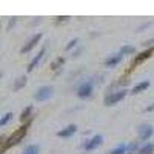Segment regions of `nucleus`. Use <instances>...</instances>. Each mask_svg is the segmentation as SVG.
Returning a JSON list of instances; mask_svg holds the SVG:
<instances>
[{
	"label": "nucleus",
	"instance_id": "obj_1",
	"mask_svg": "<svg viewBox=\"0 0 154 154\" xmlns=\"http://www.w3.org/2000/svg\"><path fill=\"white\" fill-rule=\"evenodd\" d=\"M31 123H32V120H29V122H26V123H23L20 128H17V130H16L14 133H11V134L6 137L3 146L0 148V154H3V152H6L8 149H11L12 146L19 145V143L22 142V140L25 139V136L28 134V130H29Z\"/></svg>",
	"mask_w": 154,
	"mask_h": 154
},
{
	"label": "nucleus",
	"instance_id": "obj_2",
	"mask_svg": "<svg viewBox=\"0 0 154 154\" xmlns=\"http://www.w3.org/2000/svg\"><path fill=\"white\" fill-rule=\"evenodd\" d=\"M93 91H94V80L93 79H86L83 82H80L75 88V94L79 99H89L93 96Z\"/></svg>",
	"mask_w": 154,
	"mask_h": 154
},
{
	"label": "nucleus",
	"instance_id": "obj_3",
	"mask_svg": "<svg viewBox=\"0 0 154 154\" xmlns=\"http://www.w3.org/2000/svg\"><path fill=\"white\" fill-rule=\"evenodd\" d=\"M126 94H128V91H126L125 88L116 89V91H109V93L105 96V99H103V103H105L106 106H112V105H116V103H119V102H122V100L126 97Z\"/></svg>",
	"mask_w": 154,
	"mask_h": 154
},
{
	"label": "nucleus",
	"instance_id": "obj_4",
	"mask_svg": "<svg viewBox=\"0 0 154 154\" xmlns=\"http://www.w3.org/2000/svg\"><path fill=\"white\" fill-rule=\"evenodd\" d=\"M54 96V88L51 85H43L34 93V100L35 102H46Z\"/></svg>",
	"mask_w": 154,
	"mask_h": 154
},
{
	"label": "nucleus",
	"instance_id": "obj_5",
	"mask_svg": "<svg viewBox=\"0 0 154 154\" xmlns=\"http://www.w3.org/2000/svg\"><path fill=\"white\" fill-rule=\"evenodd\" d=\"M137 134H139V140L146 143L154 134V126L151 123H140L137 126Z\"/></svg>",
	"mask_w": 154,
	"mask_h": 154
},
{
	"label": "nucleus",
	"instance_id": "obj_6",
	"mask_svg": "<svg viewBox=\"0 0 154 154\" xmlns=\"http://www.w3.org/2000/svg\"><path fill=\"white\" fill-rule=\"evenodd\" d=\"M102 143H103V136H102V134H94L91 139L85 140L83 145H82V148H83V151L89 152V151H94V149H97L99 146H102Z\"/></svg>",
	"mask_w": 154,
	"mask_h": 154
},
{
	"label": "nucleus",
	"instance_id": "obj_7",
	"mask_svg": "<svg viewBox=\"0 0 154 154\" xmlns=\"http://www.w3.org/2000/svg\"><path fill=\"white\" fill-rule=\"evenodd\" d=\"M42 37H43V34L42 32H35V34H32V37L29 38V40L25 43L23 46H22V49H20V53L22 54H26V53H29V51H32V48H35L37 46V43L42 40Z\"/></svg>",
	"mask_w": 154,
	"mask_h": 154
},
{
	"label": "nucleus",
	"instance_id": "obj_8",
	"mask_svg": "<svg viewBox=\"0 0 154 154\" xmlns=\"http://www.w3.org/2000/svg\"><path fill=\"white\" fill-rule=\"evenodd\" d=\"M152 53H154V48H146L145 51H142V53L136 54V56H134V62H133V65H131V69H133V68H136L137 65H140L142 62L148 60V59L152 56Z\"/></svg>",
	"mask_w": 154,
	"mask_h": 154
},
{
	"label": "nucleus",
	"instance_id": "obj_9",
	"mask_svg": "<svg viewBox=\"0 0 154 154\" xmlns=\"http://www.w3.org/2000/svg\"><path fill=\"white\" fill-rule=\"evenodd\" d=\"M45 53H46V46H42V48H40V51H38V53L32 57V60L28 63V68H26V71H28V72H31L32 69H35V66H37L38 63H40V60L43 59Z\"/></svg>",
	"mask_w": 154,
	"mask_h": 154
},
{
	"label": "nucleus",
	"instance_id": "obj_10",
	"mask_svg": "<svg viewBox=\"0 0 154 154\" xmlns=\"http://www.w3.org/2000/svg\"><path fill=\"white\" fill-rule=\"evenodd\" d=\"M122 60H123V54H122V53H116V54H111V56H108V57L105 59L103 65H105L106 68H112V66H116V65H119Z\"/></svg>",
	"mask_w": 154,
	"mask_h": 154
},
{
	"label": "nucleus",
	"instance_id": "obj_11",
	"mask_svg": "<svg viewBox=\"0 0 154 154\" xmlns=\"http://www.w3.org/2000/svg\"><path fill=\"white\" fill-rule=\"evenodd\" d=\"M75 133H77V125L71 123V125L65 126L63 130H60V131L57 133V137H60V139H69V137H72Z\"/></svg>",
	"mask_w": 154,
	"mask_h": 154
},
{
	"label": "nucleus",
	"instance_id": "obj_12",
	"mask_svg": "<svg viewBox=\"0 0 154 154\" xmlns=\"http://www.w3.org/2000/svg\"><path fill=\"white\" fill-rule=\"evenodd\" d=\"M149 85H151V83H149V80H142V82L136 83V85L131 88V91H130V93H131V94H134V96H136V94H140V93L146 91V89L149 88Z\"/></svg>",
	"mask_w": 154,
	"mask_h": 154
},
{
	"label": "nucleus",
	"instance_id": "obj_13",
	"mask_svg": "<svg viewBox=\"0 0 154 154\" xmlns=\"http://www.w3.org/2000/svg\"><path fill=\"white\" fill-rule=\"evenodd\" d=\"M32 112H34V106L32 105H28L22 112H20V122L22 123H26L29 120H32Z\"/></svg>",
	"mask_w": 154,
	"mask_h": 154
},
{
	"label": "nucleus",
	"instance_id": "obj_14",
	"mask_svg": "<svg viewBox=\"0 0 154 154\" xmlns=\"http://www.w3.org/2000/svg\"><path fill=\"white\" fill-rule=\"evenodd\" d=\"M136 154H154V143L152 142H146L139 148V151Z\"/></svg>",
	"mask_w": 154,
	"mask_h": 154
},
{
	"label": "nucleus",
	"instance_id": "obj_15",
	"mask_svg": "<svg viewBox=\"0 0 154 154\" xmlns=\"http://www.w3.org/2000/svg\"><path fill=\"white\" fill-rule=\"evenodd\" d=\"M25 85H26V75H20L14 82V85H12V89H14V91H19V89H22Z\"/></svg>",
	"mask_w": 154,
	"mask_h": 154
},
{
	"label": "nucleus",
	"instance_id": "obj_16",
	"mask_svg": "<svg viewBox=\"0 0 154 154\" xmlns=\"http://www.w3.org/2000/svg\"><path fill=\"white\" fill-rule=\"evenodd\" d=\"M12 117H14V114H12L11 111L9 112H5L2 117H0V128H3V126H6L11 120H12Z\"/></svg>",
	"mask_w": 154,
	"mask_h": 154
},
{
	"label": "nucleus",
	"instance_id": "obj_17",
	"mask_svg": "<svg viewBox=\"0 0 154 154\" xmlns=\"http://www.w3.org/2000/svg\"><path fill=\"white\" fill-rule=\"evenodd\" d=\"M119 53H122L123 56H131V54H136V48L131 45H123Z\"/></svg>",
	"mask_w": 154,
	"mask_h": 154
},
{
	"label": "nucleus",
	"instance_id": "obj_18",
	"mask_svg": "<svg viewBox=\"0 0 154 154\" xmlns=\"http://www.w3.org/2000/svg\"><path fill=\"white\" fill-rule=\"evenodd\" d=\"M139 148H140L139 142H131V143H128V145H126V154H136V152L139 151Z\"/></svg>",
	"mask_w": 154,
	"mask_h": 154
},
{
	"label": "nucleus",
	"instance_id": "obj_19",
	"mask_svg": "<svg viewBox=\"0 0 154 154\" xmlns=\"http://www.w3.org/2000/svg\"><path fill=\"white\" fill-rule=\"evenodd\" d=\"M22 154H38V145L31 143V145H28V146H25V149H23Z\"/></svg>",
	"mask_w": 154,
	"mask_h": 154
},
{
	"label": "nucleus",
	"instance_id": "obj_20",
	"mask_svg": "<svg viewBox=\"0 0 154 154\" xmlns=\"http://www.w3.org/2000/svg\"><path fill=\"white\" fill-rule=\"evenodd\" d=\"M108 154H126V145L125 143H120L119 146H116L114 149H111Z\"/></svg>",
	"mask_w": 154,
	"mask_h": 154
},
{
	"label": "nucleus",
	"instance_id": "obj_21",
	"mask_svg": "<svg viewBox=\"0 0 154 154\" xmlns=\"http://www.w3.org/2000/svg\"><path fill=\"white\" fill-rule=\"evenodd\" d=\"M63 63H65V59L63 57H59V59H56L53 63H51V69H57V68H60Z\"/></svg>",
	"mask_w": 154,
	"mask_h": 154
},
{
	"label": "nucleus",
	"instance_id": "obj_22",
	"mask_svg": "<svg viewBox=\"0 0 154 154\" xmlns=\"http://www.w3.org/2000/svg\"><path fill=\"white\" fill-rule=\"evenodd\" d=\"M77 43H79V38L74 37V38H71V40L68 42V45L65 46V49H66V51H71L72 48H75V46H77Z\"/></svg>",
	"mask_w": 154,
	"mask_h": 154
},
{
	"label": "nucleus",
	"instance_id": "obj_23",
	"mask_svg": "<svg viewBox=\"0 0 154 154\" xmlns=\"http://www.w3.org/2000/svg\"><path fill=\"white\" fill-rule=\"evenodd\" d=\"M143 46H145V48H154V38H149V40H146V42L143 43Z\"/></svg>",
	"mask_w": 154,
	"mask_h": 154
},
{
	"label": "nucleus",
	"instance_id": "obj_24",
	"mask_svg": "<svg viewBox=\"0 0 154 154\" xmlns=\"http://www.w3.org/2000/svg\"><path fill=\"white\" fill-rule=\"evenodd\" d=\"M6 137H8V136H5V134H0V148L3 146V143H5V140H6Z\"/></svg>",
	"mask_w": 154,
	"mask_h": 154
},
{
	"label": "nucleus",
	"instance_id": "obj_25",
	"mask_svg": "<svg viewBox=\"0 0 154 154\" xmlns=\"http://www.w3.org/2000/svg\"><path fill=\"white\" fill-rule=\"evenodd\" d=\"M69 17L68 16H62V17H57V22H68Z\"/></svg>",
	"mask_w": 154,
	"mask_h": 154
},
{
	"label": "nucleus",
	"instance_id": "obj_26",
	"mask_svg": "<svg viewBox=\"0 0 154 154\" xmlns=\"http://www.w3.org/2000/svg\"><path fill=\"white\" fill-rule=\"evenodd\" d=\"M145 111H146V112H151V111H154V103H151V105H148V106L145 108Z\"/></svg>",
	"mask_w": 154,
	"mask_h": 154
},
{
	"label": "nucleus",
	"instance_id": "obj_27",
	"mask_svg": "<svg viewBox=\"0 0 154 154\" xmlns=\"http://www.w3.org/2000/svg\"><path fill=\"white\" fill-rule=\"evenodd\" d=\"M82 51H83V48H79V49H77V51H74V54H72V57H77V56H79V54L82 53Z\"/></svg>",
	"mask_w": 154,
	"mask_h": 154
},
{
	"label": "nucleus",
	"instance_id": "obj_28",
	"mask_svg": "<svg viewBox=\"0 0 154 154\" xmlns=\"http://www.w3.org/2000/svg\"><path fill=\"white\" fill-rule=\"evenodd\" d=\"M0 79H2V74H0Z\"/></svg>",
	"mask_w": 154,
	"mask_h": 154
}]
</instances>
